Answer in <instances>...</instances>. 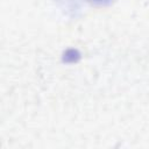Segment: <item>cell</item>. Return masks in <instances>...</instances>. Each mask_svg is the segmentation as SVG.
Wrapping results in <instances>:
<instances>
[{"label":"cell","mask_w":149,"mask_h":149,"mask_svg":"<svg viewBox=\"0 0 149 149\" xmlns=\"http://www.w3.org/2000/svg\"><path fill=\"white\" fill-rule=\"evenodd\" d=\"M91 1L97 2V3H106V2H107V1H109V0H91Z\"/></svg>","instance_id":"obj_1"}]
</instances>
